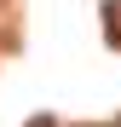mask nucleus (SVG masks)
<instances>
[{
	"instance_id": "f257e3e1",
	"label": "nucleus",
	"mask_w": 121,
	"mask_h": 127,
	"mask_svg": "<svg viewBox=\"0 0 121 127\" xmlns=\"http://www.w3.org/2000/svg\"><path fill=\"white\" fill-rule=\"evenodd\" d=\"M104 29H110V46H121V0H104Z\"/></svg>"
},
{
	"instance_id": "f03ea898",
	"label": "nucleus",
	"mask_w": 121,
	"mask_h": 127,
	"mask_svg": "<svg viewBox=\"0 0 121 127\" xmlns=\"http://www.w3.org/2000/svg\"><path fill=\"white\" fill-rule=\"evenodd\" d=\"M29 127H58V121H46V116H40V121H29Z\"/></svg>"
}]
</instances>
